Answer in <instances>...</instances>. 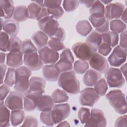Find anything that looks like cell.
<instances>
[{"instance_id":"obj_45","label":"cell","mask_w":127,"mask_h":127,"mask_svg":"<svg viewBox=\"0 0 127 127\" xmlns=\"http://www.w3.org/2000/svg\"><path fill=\"white\" fill-rule=\"evenodd\" d=\"M79 1L78 0H64L63 7L64 10L67 12H70L76 9L78 5Z\"/></svg>"},{"instance_id":"obj_7","label":"cell","mask_w":127,"mask_h":127,"mask_svg":"<svg viewBox=\"0 0 127 127\" xmlns=\"http://www.w3.org/2000/svg\"><path fill=\"white\" fill-rule=\"evenodd\" d=\"M70 113V106L67 103L54 105L51 110V115L54 124H57L67 118Z\"/></svg>"},{"instance_id":"obj_41","label":"cell","mask_w":127,"mask_h":127,"mask_svg":"<svg viewBox=\"0 0 127 127\" xmlns=\"http://www.w3.org/2000/svg\"><path fill=\"white\" fill-rule=\"evenodd\" d=\"M40 120L41 122L47 126L52 127L54 125L51 115V110L46 112H42L40 114Z\"/></svg>"},{"instance_id":"obj_51","label":"cell","mask_w":127,"mask_h":127,"mask_svg":"<svg viewBox=\"0 0 127 127\" xmlns=\"http://www.w3.org/2000/svg\"><path fill=\"white\" fill-rule=\"evenodd\" d=\"M9 86L6 84H1L0 87V104H3V100L7 96L8 93L10 92Z\"/></svg>"},{"instance_id":"obj_54","label":"cell","mask_w":127,"mask_h":127,"mask_svg":"<svg viewBox=\"0 0 127 127\" xmlns=\"http://www.w3.org/2000/svg\"><path fill=\"white\" fill-rule=\"evenodd\" d=\"M127 116L126 115L119 117L115 123V126L119 127H127Z\"/></svg>"},{"instance_id":"obj_25","label":"cell","mask_w":127,"mask_h":127,"mask_svg":"<svg viewBox=\"0 0 127 127\" xmlns=\"http://www.w3.org/2000/svg\"><path fill=\"white\" fill-rule=\"evenodd\" d=\"M48 37L42 31H38L35 32L31 37L32 40L39 49L46 46L48 44Z\"/></svg>"},{"instance_id":"obj_14","label":"cell","mask_w":127,"mask_h":127,"mask_svg":"<svg viewBox=\"0 0 127 127\" xmlns=\"http://www.w3.org/2000/svg\"><path fill=\"white\" fill-rule=\"evenodd\" d=\"M44 93L42 92H35L28 90L23 97V108L27 112L35 110L37 107V99Z\"/></svg>"},{"instance_id":"obj_11","label":"cell","mask_w":127,"mask_h":127,"mask_svg":"<svg viewBox=\"0 0 127 127\" xmlns=\"http://www.w3.org/2000/svg\"><path fill=\"white\" fill-rule=\"evenodd\" d=\"M4 105L11 110H22L23 108V96L17 91H11L7 97Z\"/></svg>"},{"instance_id":"obj_15","label":"cell","mask_w":127,"mask_h":127,"mask_svg":"<svg viewBox=\"0 0 127 127\" xmlns=\"http://www.w3.org/2000/svg\"><path fill=\"white\" fill-rule=\"evenodd\" d=\"M90 66L98 72L103 73L109 68L107 59L101 55L95 53L89 60Z\"/></svg>"},{"instance_id":"obj_17","label":"cell","mask_w":127,"mask_h":127,"mask_svg":"<svg viewBox=\"0 0 127 127\" xmlns=\"http://www.w3.org/2000/svg\"><path fill=\"white\" fill-rule=\"evenodd\" d=\"M23 63L31 70H38L43 67V63L37 52L24 55Z\"/></svg>"},{"instance_id":"obj_4","label":"cell","mask_w":127,"mask_h":127,"mask_svg":"<svg viewBox=\"0 0 127 127\" xmlns=\"http://www.w3.org/2000/svg\"><path fill=\"white\" fill-rule=\"evenodd\" d=\"M72 50L76 57L83 61H89L97 50L86 42H77L72 46Z\"/></svg>"},{"instance_id":"obj_20","label":"cell","mask_w":127,"mask_h":127,"mask_svg":"<svg viewBox=\"0 0 127 127\" xmlns=\"http://www.w3.org/2000/svg\"><path fill=\"white\" fill-rule=\"evenodd\" d=\"M37 107L38 110L46 112L52 110L54 102L51 96L48 95H42L37 99Z\"/></svg>"},{"instance_id":"obj_46","label":"cell","mask_w":127,"mask_h":127,"mask_svg":"<svg viewBox=\"0 0 127 127\" xmlns=\"http://www.w3.org/2000/svg\"><path fill=\"white\" fill-rule=\"evenodd\" d=\"M112 48L106 42H101L100 46L98 48V51L99 54L102 56H106L109 55V54L112 51Z\"/></svg>"},{"instance_id":"obj_3","label":"cell","mask_w":127,"mask_h":127,"mask_svg":"<svg viewBox=\"0 0 127 127\" xmlns=\"http://www.w3.org/2000/svg\"><path fill=\"white\" fill-rule=\"evenodd\" d=\"M106 98L117 113L121 115L126 114L127 109L126 95L121 90H111L106 94Z\"/></svg>"},{"instance_id":"obj_47","label":"cell","mask_w":127,"mask_h":127,"mask_svg":"<svg viewBox=\"0 0 127 127\" xmlns=\"http://www.w3.org/2000/svg\"><path fill=\"white\" fill-rule=\"evenodd\" d=\"M48 12L54 19H58L62 17L64 13V10L61 6L53 9H48Z\"/></svg>"},{"instance_id":"obj_60","label":"cell","mask_w":127,"mask_h":127,"mask_svg":"<svg viewBox=\"0 0 127 127\" xmlns=\"http://www.w3.org/2000/svg\"><path fill=\"white\" fill-rule=\"evenodd\" d=\"M58 127H70V125L67 121H62L59 123Z\"/></svg>"},{"instance_id":"obj_48","label":"cell","mask_w":127,"mask_h":127,"mask_svg":"<svg viewBox=\"0 0 127 127\" xmlns=\"http://www.w3.org/2000/svg\"><path fill=\"white\" fill-rule=\"evenodd\" d=\"M89 20L92 25L96 28L102 26L107 19L105 16L102 17H95L90 15L89 17Z\"/></svg>"},{"instance_id":"obj_24","label":"cell","mask_w":127,"mask_h":127,"mask_svg":"<svg viewBox=\"0 0 127 127\" xmlns=\"http://www.w3.org/2000/svg\"><path fill=\"white\" fill-rule=\"evenodd\" d=\"M45 85L46 81L43 78L40 77L32 76L30 79L29 90L32 91L44 93Z\"/></svg>"},{"instance_id":"obj_9","label":"cell","mask_w":127,"mask_h":127,"mask_svg":"<svg viewBox=\"0 0 127 127\" xmlns=\"http://www.w3.org/2000/svg\"><path fill=\"white\" fill-rule=\"evenodd\" d=\"M107 121L104 113L98 109H93L90 112V117L85 125V127H105Z\"/></svg>"},{"instance_id":"obj_50","label":"cell","mask_w":127,"mask_h":127,"mask_svg":"<svg viewBox=\"0 0 127 127\" xmlns=\"http://www.w3.org/2000/svg\"><path fill=\"white\" fill-rule=\"evenodd\" d=\"M65 37V33L62 27H59L53 36L50 37L51 39L57 40L60 42L64 41Z\"/></svg>"},{"instance_id":"obj_31","label":"cell","mask_w":127,"mask_h":127,"mask_svg":"<svg viewBox=\"0 0 127 127\" xmlns=\"http://www.w3.org/2000/svg\"><path fill=\"white\" fill-rule=\"evenodd\" d=\"M101 42V34L95 30L91 32V33L86 38V42L96 50H98Z\"/></svg>"},{"instance_id":"obj_28","label":"cell","mask_w":127,"mask_h":127,"mask_svg":"<svg viewBox=\"0 0 127 127\" xmlns=\"http://www.w3.org/2000/svg\"><path fill=\"white\" fill-rule=\"evenodd\" d=\"M43 7H44L34 1L29 3L27 7L28 18L37 20L42 11Z\"/></svg>"},{"instance_id":"obj_22","label":"cell","mask_w":127,"mask_h":127,"mask_svg":"<svg viewBox=\"0 0 127 127\" xmlns=\"http://www.w3.org/2000/svg\"><path fill=\"white\" fill-rule=\"evenodd\" d=\"M60 73L55 64H48L43 66L42 74L47 81L52 82L57 81L59 78Z\"/></svg>"},{"instance_id":"obj_16","label":"cell","mask_w":127,"mask_h":127,"mask_svg":"<svg viewBox=\"0 0 127 127\" xmlns=\"http://www.w3.org/2000/svg\"><path fill=\"white\" fill-rule=\"evenodd\" d=\"M38 54L44 64H54L59 58L58 52L52 50L47 46L39 49Z\"/></svg>"},{"instance_id":"obj_55","label":"cell","mask_w":127,"mask_h":127,"mask_svg":"<svg viewBox=\"0 0 127 127\" xmlns=\"http://www.w3.org/2000/svg\"><path fill=\"white\" fill-rule=\"evenodd\" d=\"M121 47L124 49H127V30L122 32L120 35V45Z\"/></svg>"},{"instance_id":"obj_52","label":"cell","mask_w":127,"mask_h":127,"mask_svg":"<svg viewBox=\"0 0 127 127\" xmlns=\"http://www.w3.org/2000/svg\"><path fill=\"white\" fill-rule=\"evenodd\" d=\"M62 0H44V6L48 9H53L61 6Z\"/></svg>"},{"instance_id":"obj_42","label":"cell","mask_w":127,"mask_h":127,"mask_svg":"<svg viewBox=\"0 0 127 127\" xmlns=\"http://www.w3.org/2000/svg\"><path fill=\"white\" fill-rule=\"evenodd\" d=\"M8 35L4 31H1L0 34V49L2 52L7 51V46L9 42Z\"/></svg>"},{"instance_id":"obj_62","label":"cell","mask_w":127,"mask_h":127,"mask_svg":"<svg viewBox=\"0 0 127 127\" xmlns=\"http://www.w3.org/2000/svg\"><path fill=\"white\" fill-rule=\"evenodd\" d=\"M101 2H103L105 4H109L110 3V2H111L112 0H110V1H107V0H102V1H100Z\"/></svg>"},{"instance_id":"obj_2","label":"cell","mask_w":127,"mask_h":127,"mask_svg":"<svg viewBox=\"0 0 127 127\" xmlns=\"http://www.w3.org/2000/svg\"><path fill=\"white\" fill-rule=\"evenodd\" d=\"M31 70L25 66H21L15 69V80L14 89L21 93H25L29 88Z\"/></svg>"},{"instance_id":"obj_61","label":"cell","mask_w":127,"mask_h":127,"mask_svg":"<svg viewBox=\"0 0 127 127\" xmlns=\"http://www.w3.org/2000/svg\"><path fill=\"white\" fill-rule=\"evenodd\" d=\"M5 54L4 53L1 52L0 53V64H4L5 62Z\"/></svg>"},{"instance_id":"obj_37","label":"cell","mask_w":127,"mask_h":127,"mask_svg":"<svg viewBox=\"0 0 127 127\" xmlns=\"http://www.w3.org/2000/svg\"><path fill=\"white\" fill-rule=\"evenodd\" d=\"M21 51L24 55L37 52V49L30 39H27L22 42Z\"/></svg>"},{"instance_id":"obj_26","label":"cell","mask_w":127,"mask_h":127,"mask_svg":"<svg viewBox=\"0 0 127 127\" xmlns=\"http://www.w3.org/2000/svg\"><path fill=\"white\" fill-rule=\"evenodd\" d=\"M13 19L16 22H23L28 18L27 9L25 5H18L15 7L13 15Z\"/></svg>"},{"instance_id":"obj_43","label":"cell","mask_w":127,"mask_h":127,"mask_svg":"<svg viewBox=\"0 0 127 127\" xmlns=\"http://www.w3.org/2000/svg\"><path fill=\"white\" fill-rule=\"evenodd\" d=\"M47 45L50 49L57 52L65 49V46L63 42H60L52 39L48 41Z\"/></svg>"},{"instance_id":"obj_44","label":"cell","mask_w":127,"mask_h":127,"mask_svg":"<svg viewBox=\"0 0 127 127\" xmlns=\"http://www.w3.org/2000/svg\"><path fill=\"white\" fill-rule=\"evenodd\" d=\"M90 115V110L88 108L82 107L78 113V118L82 124H84L88 121Z\"/></svg>"},{"instance_id":"obj_38","label":"cell","mask_w":127,"mask_h":127,"mask_svg":"<svg viewBox=\"0 0 127 127\" xmlns=\"http://www.w3.org/2000/svg\"><path fill=\"white\" fill-rule=\"evenodd\" d=\"M94 89L99 96L105 95L108 90V85L105 79H100L94 85Z\"/></svg>"},{"instance_id":"obj_6","label":"cell","mask_w":127,"mask_h":127,"mask_svg":"<svg viewBox=\"0 0 127 127\" xmlns=\"http://www.w3.org/2000/svg\"><path fill=\"white\" fill-rule=\"evenodd\" d=\"M74 62L73 56L69 49H65L60 55V60L55 66L60 73L71 70Z\"/></svg>"},{"instance_id":"obj_10","label":"cell","mask_w":127,"mask_h":127,"mask_svg":"<svg viewBox=\"0 0 127 127\" xmlns=\"http://www.w3.org/2000/svg\"><path fill=\"white\" fill-rule=\"evenodd\" d=\"M99 99L100 96L93 88H86L80 92L79 99L82 106L93 107Z\"/></svg>"},{"instance_id":"obj_39","label":"cell","mask_w":127,"mask_h":127,"mask_svg":"<svg viewBox=\"0 0 127 127\" xmlns=\"http://www.w3.org/2000/svg\"><path fill=\"white\" fill-rule=\"evenodd\" d=\"M89 68L88 63L86 61H76L73 64L74 71L77 74H83Z\"/></svg>"},{"instance_id":"obj_36","label":"cell","mask_w":127,"mask_h":127,"mask_svg":"<svg viewBox=\"0 0 127 127\" xmlns=\"http://www.w3.org/2000/svg\"><path fill=\"white\" fill-rule=\"evenodd\" d=\"M109 24L111 31L117 34L123 32L126 30L127 28L126 24L118 19L111 20Z\"/></svg>"},{"instance_id":"obj_27","label":"cell","mask_w":127,"mask_h":127,"mask_svg":"<svg viewBox=\"0 0 127 127\" xmlns=\"http://www.w3.org/2000/svg\"><path fill=\"white\" fill-rule=\"evenodd\" d=\"M90 15L95 17H102L105 16V7L99 0H95L90 8Z\"/></svg>"},{"instance_id":"obj_56","label":"cell","mask_w":127,"mask_h":127,"mask_svg":"<svg viewBox=\"0 0 127 127\" xmlns=\"http://www.w3.org/2000/svg\"><path fill=\"white\" fill-rule=\"evenodd\" d=\"M6 70V66L4 64H0V70H1V82L0 84L1 85L3 83V80L4 79V76L5 74V71Z\"/></svg>"},{"instance_id":"obj_53","label":"cell","mask_w":127,"mask_h":127,"mask_svg":"<svg viewBox=\"0 0 127 127\" xmlns=\"http://www.w3.org/2000/svg\"><path fill=\"white\" fill-rule=\"evenodd\" d=\"M100 34H103L109 32V22L108 20H106L105 23L100 27L96 28V30Z\"/></svg>"},{"instance_id":"obj_21","label":"cell","mask_w":127,"mask_h":127,"mask_svg":"<svg viewBox=\"0 0 127 127\" xmlns=\"http://www.w3.org/2000/svg\"><path fill=\"white\" fill-rule=\"evenodd\" d=\"M12 0H0L1 17H3L5 19H10L13 16L15 7Z\"/></svg>"},{"instance_id":"obj_8","label":"cell","mask_w":127,"mask_h":127,"mask_svg":"<svg viewBox=\"0 0 127 127\" xmlns=\"http://www.w3.org/2000/svg\"><path fill=\"white\" fill-rule=\"evenodd\" d=\"M38 24L41 31L50 37L54 35L59 27L58 21L50 15L38 21Z\"/></svg>"},{"instance_id":"obj_34","label":"cell","mask_w":127,"mask_h":127,"mask_svg":"<svg viewBox=\"0 0 127 127\" xmlns=\"http://www.w3.org/2000/svg\"><path fill=\"white\" fill-rule=\"evenodd\" d=\"M22 42L17 36L11 37L9 38L7 50L9 52L21 51Z\"/></svg>"},{"instance_id":"obj_33","label":"cell","mask_w":127,"mask_h":127,"mask_svg":"<svg viewBox=\"0 0 127 127\" xmlns=\"http://www.w3.org/2000/svg\"><path fill=\"white\" fill-rule=\"evenodd\" d=\"M25 117L24 111L22 110H12L10 114V122L12 126L16 127L23 121Z\"/></svg>"},{"instance_id":"obj_32","label":"cell","mask_w":127,"mask_h":127,"mask_svg":"<svg viewBox=\"0 0 127 127\" xmlns=\"http://www.w3.org/2000/svg\"><path fill=\"white\" fill-rule=\"evenodd\" d=\"M76 30L78 34L85 37L90 33L92 30V27L87 20H83L79 21L77 23Z\"/></svg>"},{"instance_id":"obj_1","label":"cell","mask_w":127,"mask_h":127,"mask_svg":"<svg viewBox=\"0 0 127 127\" xmlns=\"http://www.w3.org/2000/svg\"><path fill=\"white\" fill-rule=\"evenodd\" d=\"M58 80L59 86L66 92L71 94L79 93L80 83L74 71L71 70L61 73Z\"/></svg>"},{"instance_id":"obj_59","label":"cell","mask_w":127,"mask_h":127,"mask_svg":"<svg viewBox=\"0 0 127 127\" xmlns=\"http://www.w3.org/2000/svg\"><path fill=\"white\" fill-rule=\"evenodd\" d=\"M126 69H127V64H125L122 65L121 67V69H120L122 73L125 76V78L126 79Z\"/></svg>"},{"instance_id":"obj_35","label":"cell","mask_w":127,"mask_h":127,"mask_svg":"<svg viewBox=\"0 0 127 127\" xmlns=\"http://www.w3.org/2000/svg\"><path fill=\"white\" fill-rule=\"evenodd\" d=\"M51 97L54 103H62L67 102L69 97L63 90L57 89L52 93Z\"/></svg>"},{"instance_id":"obj_57","label":"cell","mask_w":127,"mask_h":127,"mask_svg":"<svg viewBox=\"0 0 127 127\" xmlns=\"http://www.w3.org/2000/svg\"><path fill=\"white\" fill-rule=\"evenodd\" d=\"M94 0H79V2L82 4H84L87 8H90Z\"/></svg>"},{"instance_id":"obj_13","label":"cell","mask_w":127,"mask_h":127,"mask_svg":"<svg viewBox=\"0 0 127 127\" xmlns=\"http://www.w3.org/2000/svg\"><path fill=\"white\" fill-rule=\"evenodd\" d=\"M125 5L120 2L110 3L105 8V17L108 20L120 18L123 13Z\"/></svg>"},{"instance_id":"obj_18","label":"cell","mask_w":127,"mask_h":127,"mask_svg":"<svg viewBox=\"0 0 127 127\" xmlns=\"http://www.w3.org/2000/svg\"><path fill=\"white\" fill-rule=\"evenodd\" d=\"M23 63V54L21 51L9 52L6 54V64L11 67H18Z\"/></svg>"},{"instance_id":"obj_58","label":"cell","mask_w":127,"mask_h":127,"mask_svg":"<svg viewBox=\"0 0 127 127\" xmlns=\"http://www.w3.org/2000/svg\"><path fill=\"white\" fill-rule=\"evenodd\" d=\"M121 17L122 20V21L126 24V23H127V9L126 8L125 9Z\"/></svg>"},{"instance_id":"obj_5","label":"cell","mask_w":127,"mask_h":127,"mask_svg":"<svg viewBox=\"0 0 127 127\" xmlns=\"http://www.w3.org/2000/svg\"><path fill=\"white\" fill-rule=\"evenodd\" d=\"M108 84L112 88H121L125 83V79L119 68L109 67L105 72Z\"/></svg>"},{"instance_id":"obj_23","label":"cell","mask_w":127,"mask_h":127,"mask_svg":"<svg viewBox=\"0 0 127 127\" xmlns=\"http://www.w3.org/2000/svg\"><path fill=\"white\" fill-rule=\"evenodd\" d=\"M101 76L99 72L90 69L85 72L83 77V81L86 86L91 87L96 83L100 79Z\"/></svg>"},{"instance_id":"obj_19","label":"cell","mask_w":127,"mask_h":127,"mask_svg":"<svg viewBox=\"0 0 127 127\" xmlns=\"http://www.w3.org/2000/svg\"><path fill=\"white\" fill-rule=\"evenodd\" d=\"M0 22L1 30L2 29L11 37L16 36L19 31V24L17 22L11 19L6 20L3 22L2 18H0Z\"/></svg>"},{"instance_id":"obj_40","label":"cell","mask_w":127,"mask_h":127,"mask_svg":"<svg viewBox=\"0 0 127 127\" xmlns=\"http://www.w3.org/2000/svg\"><path fill=\"white\" fill-rule=\"evenodd\" d=\"M15 80V69L13 67H9L7 69L4 83L9 87H12Z\"/></svg>"},{"instance_id":"obj_49","label":"cell","mask_w":127,"mask_h":127,"mask_svg":"<svg viewBox=\"0 0 127 127\" xmlns=\"http://www.w3.org/2000/svg\"><path fill=\"white\" fill-rule=\"evenodd\" d=\"M38 122L36 118L34 117L28 116L25 117L22 127H33L38 126Z\"/></svg>"},{"instance_id":"obj_30","label":"cell","mask_w":127,"mask_h":127,"mask_svg":"<svg viewBox=\"0 0 127 127\" xmlns=\"http://www.w3.org/2000/svg\"><path fill=\"white\" fill-rule=\"evenodd\" d=\"M10 115L9 110L4 104L0 105V126L1 127L9 126Z\"/></svg>"},{"instance_id":"obj_29","label":"cell","mask_w":127,"mask_h":127,"mask_svg":"<svg viewBox=\"0 0 127 127\" xmlns=\"http://www.w3.org/2000/svg\"><path fill=\"white\" fill-rule=\"evenodd\" d=\"M102 41L106 42L112 48L116 46L119 43L118 34L112 31H109L107 33L101 34Z\"/></svg>"},{"instance_id":"obj_12","label":"cell","mask_w":127,"mask_h":127,"mask_svg":"<svg viewBox=\"0 0 127 127\" xmlns=\"http://www.w3.org/2000/svg\"><path fill=\"white\" fill-rule=\"evenodd\" d=\"M127 60V49H124L119 45L116 47L108 60L112 66L119 67L123 64Z\"/></svg>"}]
</instances>
